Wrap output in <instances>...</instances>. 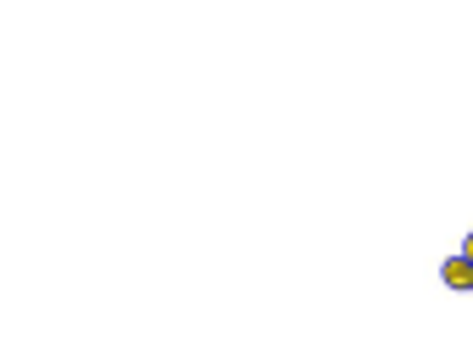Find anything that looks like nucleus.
Masks as SVG:
<instances>
[{"label": "nucleus", "instance_id": "2", "mask_svg": "<svg viewBox=\"0 0 473 345\" xmlns=\"http://www.w3.org/2000/svg\"><path fill=\"white\" fill-rule=\"evenodd\" d=\"M462 257H468V262H473V234H468V240H462Z\"/></svg>", "mask_w": 473, "mask_h": 345}, {"label": "nucleus", "instance_id": "1", "mask_svg": "<svg viewBox=\"0 0 473 345\" xmlns=\"http://www.w3.org/2000/svg\"><path fill=\"white\" fill-rule=\"evenodd\" d=\"M440 285H446V290H473V262L468 257L440 262Z\"/></svg>", "mask_w": 473, "mask_h": 345}]
</instances>
